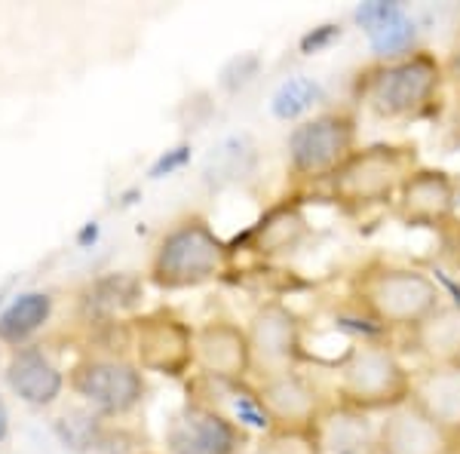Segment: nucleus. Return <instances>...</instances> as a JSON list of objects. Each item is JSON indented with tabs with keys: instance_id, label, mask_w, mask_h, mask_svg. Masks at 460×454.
I'll return each mask as SVG.
<instances>
[{
	"instance_id": "obj_1",
	"label": "nucleus",
	"mask_w": 460,
	"mask_h": 454,
	"mask_svg": "<svg viewBox=\"0 0 460 454\" xmlns=\"http://www.w3.org/2000/svg\"><path fill=\"white\" fill-rule=\"evenodd\" d=\"M445 80L442 58L429 49L396 58V62H375L359 74L356 95L362 108H368L377 120L399 123L418 120L439 105Z\"/></svg>"
},
{
	"instance_id": "obj_30",
	"label": "nucleus",
	"mask_w": 460,
	"mask_h": 454,
	"mask_svg": "<svg viewBox=\"0 0 460 454\" xmlns=\"http://www.w3.org/2000/svg\"><path fill=\"white\" fill-rule=\"evenodd\" d=\"M138 454H154V451H138Z\"/></svg>"
},
{
	"instance_id": "obj_16",
	"label": "nucleus",
	"mask_w": 460,
	"mask_h": 454,
	"mask_svg": "<svg viewBox=\"0 0 460 454\" xmlns=\"http://www.w3.org/2000/svg\"><path fill=\"white\" fill-rule=\"evenodd\" d=\"M6 384L22 402L34 408H47L62 396L65 371L49 360V353L40 344H25L13 350L6 362Z\"/></svg>"
},
{
	"instance_id": "obj_15",
	"label": "nucleus",
	"mask_w": 460,
	"mask_h": 454,
	"mask_svg": "<svg viewBox=\"0 0 460 454\" xmlns=\"http://www.w3.org/2000/svg\"><path fill=\"white\" fill-rule=\"evenodd\" d=\"M356 22L368 37V47L377 62H396L411 53H418V25L408 16L402 4L387 0H368L356 10Z\"/></svg>"
},
{
	"instance_id": "obj_6",
	"label": "nucleus",
	"mask_w": 460,
	"mask_h": 454,
	"mask_svg": "<svg viewBox=\"0 0 460 454\" xmlns=\"http://www.w3.org/2000/svg\"><path fill=\"white\" fill-rule=\"evenodd\" d=\"M359 147V117L353 108H325L288 132L286 160L295 184H323Z\"/></svg>"
},
{
	"instance_id": "obj_10",
	"label": "nucleus",
	"mask_w": 460,
	"mask_h": 454,
	"mask_svg": "<svg viewBox=\"0 0 460 454\" xmlns=\"http://www.w3.org/2000/svg\"><path fill=\"white\" fill-rule=\"evenodd\" d=\"M249 347H252V369L264 375L295 371L304 360V323L288 304L264 301L252 314L249 325Z\"/></svg>"
},
{
	"instance_id": "obj_11",
	"label": "nucleus",
	"mask_w": 460,
	"mask_h": 454,
	"mask_svg": "<svg viewBox=\"0 0 460 454\" xmlns=\"http://www.w3.org/2000/svg\"><path fill=\"white\" fill-rule=\"evenodd\" d=\"M460 206V178L439 166H418L405 178L393 212L408 227H442Z\"/></svg>"
},
{
	"instance_id": "obj_8",
	"label": "nucleus",
	"mask_w": 460,
	"mask_h": 454,
	"mask_svg": "<svg viewBox=\"0 0 460 454\" xmlns=\"http://www.w3.org/2000/svg\"><path fill=\"white\" fill-rule=\"evenodd\" d=\"M129 344L136 366L163 378H184L194 362V329L169 310L136 316L129 323Z\"/></svg>"
},
{
	"instance_id": "obj_12",
	"label": "nucleus",
	"mask_w": 460,
	"mask_h": 454,
	"mask_svg": "<svg viewBox=\"0 0 460 454\" xmlns=\"http://www.w3.org/2000/svg\"><path fill=\"white\" fill-rule=\"evenodd\" d=\"M255 393L277 433L314 436L316 423L323 418V402H319L316 387L301 371L264 375L261 384L255 387Z\"/></svg>"
},
{
	"instance_id": "obj_3",
	"label": "nucleus",
	"mask_w": 460,
	"mask_h": 454,
	"mask_svg": "<svg viewBox=\"0 0 460 454\" xmlns=\"http://www.w3.org/2000/svg\"><path fill=\"white\" fill-rule=\"evenodd\" d=\"M418 166V147L405 141H375L356 147L353 157L329 182L332 200L350 215L390 206L396 203L405 178Z\"/></svg>"
},
{
	"instance_id": "obj_21",
	"label": "nucleus",
	"mask_w": 460,
	"mask_h": 454,
	"mask_svg": "<svg viewBox=\"0 0 460 454\" xmlns=\"http://www.w3.org/2000/svg\"><path fill=\"white\" fill-rule=\"evenodd\" d=\"M53 316V295L49 292H19L0 310V344L19 350L34 338Z\"/></svg>"
},
{
	"instance_id": "obj_13",
	"label": "nucleus",
	"mask_w": 460,
	"mask_h": 454,
	"mask_svg": "<svg viewBox=\"0 0 460 454\" xmlns=\"http://www.w3.org/2000/svg\"><path fill=\"white\" fill-rule=\"evenodd\" d=\"M194 362L212 381H246L252 371V347L246 329L230 319H209L194 329Z\"/></svg>"
},
{
	"instance_id": "obj_24",
	"label": "nucleus",
	"mask_w": 460,
	"mask_h": 454,
	"mask_svg": "<svg viewBox=\"0 0 460 454\" xmlns=\"http://www.w3.org/2000/svg\"><path fill=\"white\" fill-rule=\"evenodd\" d=\"M56 433L74 451H93L105 445V427L99 414H65L56 421Z\"/></svg>"
},
{
	"instance_id": "obj_22",
	"label": "nucleus",
	"mask_w": 460,
	"mask_h": 454,
	"mask_svg": "<svg viewBox=\"0 0 460 454\" xmlns=\"http://www.w3.org/2000/svg\"><path fill=\"white\" fill-rule=\"evenodd\" d=\"M323 86L316 84L314 77H288L277 86V93L270 95V111L277 120H307V114L314 111L319 102H323Z\"/></svg>"
},
{
	"instance_id": "obj_29",
	"label": "nucleus",
	"mask_w": 460,
	"mask_h": 454,
	"mask_svg": "<svg viewBox=\"0 0 460 454\" xmlns=\"http://www.w3.org/2000/svg\"><path fill=\"white\" fill-rule=\"evenodd\" d=\"M249 454H277L273 449H258V451H249Z\"/></svg>"
},
{
	"instance_id": "obj_18",
	"label": "nucleus",
	"mask_w": 460,
	"mask_h": 454,
	"mask_svg": "<svg viewBox=\"0 0 460 454\" xmlns=\"http://www.w3.org/2000/svg\"><path fill=\"white\" fill-rule=\"evenodd\" d=\"M314 442L319 454H375L377 430L368 423V414L338 405L323 412L314 430Z\"/></svg>"
},
{
	"instance_id": "obj_26",
	"label": "nucleus",
	"mask_w": 460,
	"mask_h": 454,
	"mask_svg": "<svg viewBox=\"0 0 460 454\" xmlns=\"http://www.w3.org/2000/svg\"><path fill=\"white\" fill-rule=\"evenodd\" d=\"M442 65H445V80L460 89V34H457L455 47H451V53L442 58Z\"/></svg>"
},
{
	"instance_id": "obj_17",
	"label": "nucleus",
	"mask_w": 460,
	"mask_h": 454,
	"mask_svg": "<svg viewBox=\"0 0 460 454\" xmlns=\"http://www.w3.org/2000/svg\"><path fill=\"white\" fill-rule=\"evenodd\" d=\"M411 402L445 436L460 442V366L427 369L420 378H414Z\"/></svg>"
},
{
	"instance_id": "obj_5",
	"label": "nucleus",
	"mask_w": 460,
	"mask_h": 454,
	"mask_svg": "<svg viewBox=\"0 0 460 454\" xmlns=\"http://www.w3.org/2000/svg\"><path fill=\"white\" fill-rule=\"evenodd\" d=\"M414 390V375L399 353L377 341H362L338 366V402L353 412H393L405 405Z\"/></svg>"
},
{
	"instance_id": "obj_19",
	"label": "nucleus",
	"mask_w": 460,
	"mask_h": 454,
	"mask_svg": "<svg viewBox=\"0 0 460 454\" xmlns=\"http://www.w3.org/2000/svg\"><path fill=\"white\" fill-rule=\"evenodd\" d=\"M411 347L429 369L460 366V304H439L411 329Z\"/></svg>"
},
{
	"instance_id": "obj_27",
	"label": "nucleus",
	"mask_w": 460,
	"mask_h": 454,
	"mask_svg": "<svg viewBox=\"0 0 460 454\" xmlns=\"http://www.w3.org/2000/svg\"><path fill=\"white\" fill-rule=\"evenodd\" d=\"M99 234H102L99 221H86V225L77 230V236H74V243H77L80 249H93V245L99 243Z\"/></svg>"
},
{
	"instance_id": "obj_9",
	"label": "nucleus",
	"mask_w": 460,
	"mask_h": 454,
	"mask_svg": "<svg viewBox=\"0 0 460 454\" xmlns=\"http://www.w3.org/2000/svg\"><path fill=\"white\" fill-rule=\"evenodd\" d=\"M163 442L169 454H243L249 436L221 408L203 399H188L169 418Z\"/></svg>"
},
{
	"instance_id": "obj_31",
	"label": "nucleus",
	"mask_w": 460,
	"mask_h": 454,
	"mask_svg": "<svg viewBox=\"0 0 460 454\" xmlns=\"http://www.w3.org/2000/svg\"><path fill=\"white\" fill-rule=\"evenodd\" d=\"M375 454H377V451H375Z\"/></svg>"
},
{
	"instance_id": "obj_7",
	"label": "nucleus",
	"mask_w": 460,
	"mask_h": 454,
	"mask_svg": "<svg viewBox=\"0 0 460 454\" xmlns=\"http://www.w3.org/2000/svg\"><path fill=\"white\" fill-rule=\"evenodd\" d=\"M68 387L99 418H123L145 402V371L117 356H95L71 369Z\"/></svg>"
},
{
	"instance_id": "obj_2",
	"label": "nucleus",
	"mask_w": 460,
	"mask_h": 454,
	"mask_svg": "<svg viewBox=\"0 0 460 454\" xmlns=\"http://www.w3.org/2000/svg\"><path fill=\"white\" fill-rule=\"evenodd\" d=\"M353 301L384 329H418L442 304L429 273L408 264H368L353 277Z\"/></svg>"
},
{
	"instance_id": "obj_20",
	"label": "nucleus",
	"mask_w": 460,
	"mask_h": 454,
	"mask_svg": "<svg viewBox=\"0 0 460 454\" xmlns=\"http://www.w3.org/2000/svg\"><path fill=\"white\" fill-rule=\"evenodd\" d=\"M307 236V218L298 203H279L249 230V243L261 255H286L295 252Z\"/></svg>"
},
{
	"instance_id": "obj_23",
	"label": "nucleus",
	"mask_w": 460,
	"mask_h": 454,
	"mask_svg": "<svg viewBox=\"0 0 460 454\" xmlns=\"http://www.w3.org/2000/svg\"><path fill=\"white\" fill-rule=\"evenodd\" d=\"M138 298V280L136 277H105L86 289V307L95 316H111L126 304H132Z\"/></svg>"
},
{
	"instance_id": "obj_14",
	"label": "nucleus",
	"mask_w": 460,
	"mask_h": 454,
	"mask_svg": "<svg viewBox=\"0 0 460 454\" xmlns=\"http://www.w3.org/2000/svg\"><path fill=\"white\" fill-rule=\"evenodd\" d=\"M455 445L411 399L384 414L377 427V454H455Z\"/></svg>"
},
{
	"instance_id": "obj_4",
	"label": "nucleus",
	"mask_w": 460,
	"mask_h": 454,
	"mask_svg": "<svg viewBox=\"0 0 460 454\" xmlns=\"http://www.w3.org/2000/svg\"><path fill=\"white\" fill-rule=\"evenodd\" d=\"M230 262H234V245L221 240L206 218L190 215L160 236L147 273L163 292H178L218 280Z\"/></svg>"
},
{
	"instance_id": "obj_28",
	"label": "nucleus",
	"mask_w": 460,
	"mask_h": 454,
	"mask_svg": "<svg viewBox=\"0 0 460 454\" xmlns=\"http://www.w3.org/2000/svg\"><path fill=\"white\" fill-rule=\"evenodd\" d=\"M10 436V412H6L4 399H0V442Z\"/></svg>"
},
{
	"instance_id": "obj_25",
	"label": "nucleus",
	"mask_w": 460,
	"mask_h": 454,
	"mask_svg": "<svg viewBox=\"0 0 460 454\" xmlns=\"http://www.w3.org/2000/svg\"><path fill=\"white\" fill-rule=\"evenodd\" d=\"M188 160H190V147H188V145H178V147H172V151L163 154V157L151 166V173H147V175H151V178L172 175L175 169L188 166Z\"/></svg>"
}]
</instances>
